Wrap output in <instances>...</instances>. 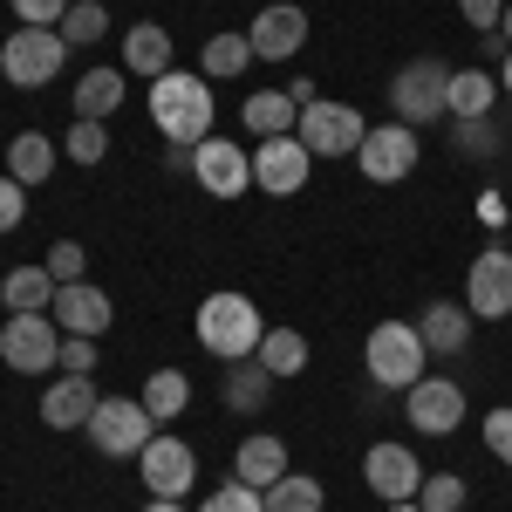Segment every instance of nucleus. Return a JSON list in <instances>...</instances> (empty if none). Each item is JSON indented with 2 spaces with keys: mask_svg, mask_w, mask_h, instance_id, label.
<instances>
[{
  "mask_svg": "<svg viewBox=\"0 0 512 512\" xmlns=\"http://www.w3.org/2000/svg\"><path fill=\"white\" fill-rule=\"evenodd\" d=\"M390 110H396V123H410V130L451 117V69H444L437 55L403 62V69H396V82H390Z\"/></svg>",
  "mask_w": 512,
  "mask_h": 512,
  "instance_id": "obj_4",
  "label": "nucleus"
},
{
  "mask_svg": "<svg viewBox=\"0 0 512 512\" xmlns=\"http://www.w3.org/2000/svg\"><path fill=\"white\" fill-rule=\"evenodd\" d=\"M362 478H369V492H376L383 506H403V499H417V492H424V465H417V451H410V444H369Z\"/></svg>",
  "mask_w": 512,
  "mask_h": 512,
  "instance_id": "obj_14",
  "label": "nucleus"
},
{
  "mask_svg": "<svg viewBox=\"0 0 512 512\" xmlns=\"http://www.w3.org/2000/svg\"><path fill=\"white\" fill-rule=\"evenodd\" d=\"M55 355H62L55 315H7L0 321V362H7V369L35 376V369H55Z\"/></svg>",
  "mask_w": 512,
  "mask_h": 512,
  "instance_id": "obj_8",
  "label": "nucleus"
},
{
  "mask_svg": "<svg viewBox=\"0 0 512 512\" xmlns=\"http://www.w3.org/2000/svg\"><path fill=\"white\" fill-rule=\"evenodd\" d=\"M458 7H465V21L478 35H499V21H506V0H458Z\"/></svg>",
  "mask_w": 512,
  "mask_h": 512,
  "instance_id": "obj_42",
  "label": "nucleus"
},
{
  "mask_svg": "<svg viewBox=\"0 0 512 512\" xmlns=\"http://www.w3.org/2000/svg\"><path fill=\"white\" fill-rule=\"evenodd\" d=\"M144 512H185V499H151Z\"/></svg>",
  "mask_w": 512,
  "mask_h": 512,
  "instance_id": "obj_43",
  "label": "nucleus"
},
{
  "mask_svg": "<svg viewBox=\"0 0 512 512\" xmlns=\"http://www.w3.org/2000/svg\"><path fill=\"white\" fill-rule=\"evenodd\" d=\"M96 403H103V396H96L89 376H62V383L41 390V424H48V431H89Z\"/></svg>",
  "mask_w": 512,
  "mask_h": 512,
  "instance_id": "obj_18",
  "label": "nucleus"
},
{
  "mask_svg": "<svg viewBox=\"0 0 512 512\" xmlns=\"http://www.w3.org/2000/svg\"><path fill=\"white\" fill-rule=\"evenodd\" d=\"M260 335H267V321L246 294H205L198 301V349L205 355L246 362V355H260Z\"/></svg>",
  "mask_w": 512,
  "mask_h": 512,
  "instance_id": "obj_2",
  "label": "nucleus"
},
{
  "mask_svg": "<svg viewBox=\"0 0 512 512\" xmlns=\"http://www.w3.org/2000/svg\"><path fill=\"white\" fill-rule=\"evenodd\" d=\"M55 158H62V151H55L41 130H21V137L7 144V178H21V185H41V178L55 171Z\"/></svg>",
  "mask_w": 512,
  "mask_h": 512,
  "instance_id": "obj_27",
  "label": "nucleus"
},
{
  "mask_svg": "<svg viewBox=\"0 0 512 512\" xmlns=\"http://www.w3.org/2000/svg\"><path fill=\"white\" fill-rule=\"evenodd\" d=\"M383 512H424V506H417V499H403V506H383Z\"/></svg>",
  "mask_w": 512,
  "mask_h": 512,
  "instance_id": "obj_46",
  "label": "nucleus"
},
{
  "mask_svg": "<svg viewBox=\"0 0 512 512\" xmlns=\"http://www.w3.org/2000/svg\"><path fill=\"white\" fill-rule=\"evenodd\" d=\"M123 76H144V82L171 76V35H164L158 21H137L123 35Z\"/></svg>",
  "mask_w": 512,
  "mask_h": 512,
  "instance_id": "obj_19",
  "label": "nucleus"
},
{
  "mask_svg": "<svg viewBox=\"0 0 512 512\" xmlns=\"http://www.w3.org/2000/svg\"><path fill=\"white\" fill-rule=\"evenodd\" d=\"M403 417L424 437H451L465 424V390H458L451 376H417V383L403 390Z\"/></svg>",
  "mask_w": 512,
  "mask_h": 512,
  "instance_id": "obj_13",
  "label": "nucleus"
},
{
  "mask_svg": "<svg viewBox=\"0 0 512 512\" xmlns=\"http://www.w3.org/2000/svg\"><path fill=\"white\" fill-rule=\"evenodd\" d=\"M219 396H226V410H239V417H260V410H267V396H274V376L246 355V362H233V369H226Z\"/></svg>",
  "mask_w": 512,
  "mask_h": 512,
  "instance_id": "obj_23",
  "label": "nucleus"
},
{
  "mask_svg": "<svg viewBox=\"0 0 512 512\" xmlns=\"http://www.w3.org/2000/svg\"><path fill=\"white\" fill-rule=\"evenodd\" d=\"M499 89L512 96V48H506V62H499Z\"/></svg>",
  "mask_w": 512,
  "mask_h": 512,
  "instance_id": "obj_44",
  "label": "nucleus"
},
{
  "mask_svg": "<svg viewBox=\"0 0 512 512\" xmlns=\"http://www.w3.org/2000/svg\"><path fill=\"white\" fill-rule=\"evenodd\" d=\"M192 178L205 198H239L253 185V151H239L233 137H205L192 144Z\"/></svg>",
  "mask_w": 512,
  "mask_h": 512,
  "instance_id": "obj_11",
  "label": "nucleus"
},
{
  "mask_svg": "<svg viewBox=\"0 0 512 512\" xmlns=\"http://www.w3.org/2000/svg\"><path fill=\"white\" fill-rule=\"evenodd\" d=\"M55 369H62V376H89V369H96V335H62Z\"/></svg>",
  "mask_w": 512,
  "mask_h": 512,
  "instance_id": "obj_38",
  "label": "nucleus"
},
{
  "mask_svg": "<svg viewBox=\"0 0 512 512\" xmlns=\"http://www.w3.org/2000/svg\"><path fill=\"white\" fill-rule=\"evenodd\" d=\"M62 62H69V41L55 35V28H14V41H0V76L14 82V89L55 82Z\"/></svg>",
  "mask_w": 512,
  "mask_h": 512,
  "instance_id": "obj_6",
  "label": "nucleus"
},
{
  "mask_svg": "<svg viewBox=\"0 0 512 512\" xmlns=\"http://www.w3.org/2000/svg\"><path fill=\"white\" fill-rule=\"evenodd\" d=\"M246 41H253V55H260V62H294V55L308 48V14H301L294 0H274V7H260V14H253Z\"/></svg>",
  "mask_w": 512,
  "mask_h": 512,
  "instance_id": "obj_15",
  "label": "nucleus"
},
{
  "mask_svg": "<svg viewBox=\"0 0 512 512\" xmlns=\"http://www.w3.org/2000/svg\"><path fill=\"white\" fill-rule=\"evenodd\" d=\"M267 512H321L328 506V492H321V478H308V472H287V478H274L267 492Z\"/></svg>",
  "mask_w": 512,
  "mask_h": 512,
  "instance_id": "obj_30",
  "label": "nucleus"
},
{
  "mask_svg": "<svg viewBox=\"0 0 512 512\" xmlns=\"http://www.w3.org/2000/svg\"><path fill=\"white\" fill-rule=\"evenodd\" d=\"M458 151L492 158V151H499V123H492V117H465V123H458Z\"/></svg>",
  "mask_w": 512,
  "mask_h": 512,
  "instance_id": "obj_37",
  "label": "nucleus"
},
{
  "mask_svg": "<svg viewBox=\"0 0 512 512\" xmlns=\"http://www.w3.org/2000/svg\"><path fill=\"white\" fill-rule=\"evenodd\" d=\"M123 89H130V76H123V69H89V76L76 82V117L103 123L110 110H123Z\"/></svg>",
  "mask_w": 512,
  "mask_h": 512,
  "instance_id": "obj_25",
  "label": "nucleus"
},
{
  "mask_svg": "<svg viewBox=\"0 0 512 512\" xmlns=\"http://www.w3.org/2000/svg\"><path fill=\"white\" fill-rule=\"evenodd\" d=\"M239 123H246L253 137H287V130L301 123V103H294L287 89H260V96H246V110H239Z\"/></svg>",
  "mask_w": 512,
  "mask_h": 512,
  "instance_id": "obj_24",
  "label": "nucleus"
},
{
  "mask_svg": "<svg viewBox=\"0 0 512 512\" xmlns=\"http://www.w3.org/2000/svg\"><path fill=\"white\" fill-rule=\"evenodd\" d=\"M308 171H315V151L287 130V137H260V151H253V185L267 198H294L308 185Z\"/></svg>",
  "mask_w": 512,
  "mask_h": 512,
  "instance_id": "obj_10",
  "label": "nucleus"
},
{
  "mask_svg": "<svg viewBox=\"0 0 512 512\" xmlns=\"http://www.w3.org/2000/svg\"><path fill=\"white\" fill-rule=\"evenodd\" d=\"M137 472H144V485H151V499H185L198 485V451L185 444V437L158 431L144 451H137Z\"/></svg>",
  "mask_w": 512,
  "mask_h": 512,
  "instance_id": "obj_9",
  "label": "nucleus"
},
{
  "mask_svg": "<svg viewBox=\"0 0 512 512\" xmlns=\"http://www.w3.org/2000/svg\"><path fill=\"white\" fill-rule=\"evenodd\" d=\"M499 48H512V0H506V21H499Z\"/></svg>",
  "mask_w": 512,
  "mask_h": 512,
  "instance_id": "obj_45",
  "label": "nucleus"
},
{
  "mask_svg": "<svg viewBox=\"0 0 512 512\" xmlns=\"http://www.w3.org/2000/svg\"><path fill=\"white\" fill-rule=\"evenodd\" d=\"M294 137L315 151V158H355L362 151V137H369V123H362V110L355 103H308L301 110V123H294Z\"/></svg>",
  "mask_w": 512,
  "mask_h": 512,
  "instance_id": "obj_7",
  "label": "nucleus"
},
{
  "mask_svg": "<svg viewBox=\"0 0 512 512\" xmlns=\"http://www.w3.org/2000/svg\"><path fill=\"white\" fill-rule=\"evenodd\" d=\"M417 335H424V349H431V355H465V342H472V308H458V301H431L424 321H417Z\"/></svg>",
  "mask_w": 512,
  "mask_h": 512,
  "instance_id": "obj_21",
  "label": "nucleus"
},
{
  "mask_svg": "<svg viewBox=\"0 0 512 512\" xmlns=\"http://www.w3.org/2000/svg\"><path fill=\"white\" fill-rule=\"evenodd\" d=\"M62 158L103 164V158H110V130H103V123H89V117H76V123H69V137H62Z\"/></svg>",
  "mask_w": 512,
  "mask_h": 512,
  "instance_id": "obj_33",
  "label": "nucleus"
},
{
  "mask_svg": "<svg viewBox=\"0 0 512 512\" xmlns=\"http://www.w3.org/2000/svg\"><path fill=\"white\" fill-rule=\"evenodd\" d=\"M0 301H7V315H48L55 308V274L48 267H14L0 280Z\"/></svg>",
  "mask_w": 512,
  "mask_h": 512,
  "instance_id": "obj_22",
  "label": "nucleus"
},
{
  "mask_svg": "<svg viewBox=\"0 0 512 512\" xmlns=\"http://www.w3.org/2000/svg\"><path fill=\"white\" fill-rule=\"evenodd\" d=\"M185 403H192V376H185V369H151V383H144V410H151L158 424H178Z\"/></svg>",
  "mask_w": 512,
  "mask_h": 512,
  "instance_id": "obj_29",
  "label": "nucleus"
},
{
  "mask_svg": "<svg viewBox=\"0 0 512 512\" xmlns=\"http://www.w3.org/2000/svg\"><path fill=\"white\" fill-rule=\"evenodd\" d=\"M55 328L62 335H103L110 321H117V308H110V294L103 287H89V280H69V287H55Z\"/></svg>",
  "mask_w": 512,
  "mask_h": 512,
  "instance_id": "obj_17",
  "label": "nucleus"
},
{
  "mask_svg": "<svg viewBox=\"0 0 512 512\" xmlns=\"http://www.w3.org/2000/svg\"><path fill=\"white\" fill-rule=\"evenodd\" d=\"M499 96H506L499 76H485V69H458V76H451V117H458V123H465V117H492Z\"/></svg>",
  "mask_w": 512,
  "mask_h": 512,
  "instance_id": "obj_26",
  "label": "nucleus"
},
{
  "mask_svg": "<svg viewBox=\"0 0 512 512\" xmlns=\"http://www.w3.org/2000/svg\"><path fill=\"white\" fill-rule=\"evenodd\" d=\"M198 62H205V82H226V76H246V62H260V55H253L246 35H212Z\"/></svg>",
  "mask_w": 512,
  "mask_h": 512,
  "instance_id": "obj_31",
  "label": "nucleus"
},
{
  "mask_svg": "<svg viewBox=\"0 0 512 512\" xmlns=\"http://www.w3.org/2000/svg\"><path fill=\"white\" fill-rule=\"evenodd\" d=\"M28 219V185L21 178H0V233H14Z\"/></svg>",
  "mask_w": 512,
  "mask_h": 512,
  "instance_id": "obj_40",
  "label": "nucleus"
},
{
  "mask_svg": "<svg viewBox=\"0 0 512 512\" xmlns=\"http://www.w3.org/2000/svg\"><path fill=\"white\" fill-rule=\"evenodd\" d=\"M14 14H21V28H62L69 0H14Z\"/></svg>",
  "mask_w": 512,
  "mask_h": 512,
  "instance_id": "obj_39",
  "label": "nucleus"
},
{
  "mask_svg": "<svg viewBox=\"0 0 512 512\" xmlns=\"http://www.w3.org/2000/svg\"><path fill=\"white\" fill-rule=\"evenodd\" d=\"M62 41H76V48H89V41L110 35V7L103 0H69V14H62V28H55Z\"/></svg>",
  "mask_w": 512,
  "mask_h": 512,
  "instance_id": "obj_32",
  "label": "nucleus"
},
{
  "mask_svg": "<svg viewBox=\"0 0 512 512\" xmlns=\"http://www.w3.org/2000/svg\"><path fill=\"white\" fill-rule=\"evenodd\" d=\"M198 512H267V499H260L253 485H239V478H233V485H219V492H212Z\"/></svg>",
  "mask_w": 512,
  "mask_h": 512,
  "instance_id": "obj_35",
  "label": "nucleus"
},
{
  "mask_svg": "<svg viewBox=\"0 0 512 512\" xmlns=\"http://www.w3.org/2000/svg\"><path fill=\"white\" fill-rule=\"evenodd\" d=\"M151 123H158L164 137L178 144V151H192L212 137V82L205 76H158L151 82Z\"/></svg>",
  "mask_w": 512,
  "mask_h": 512,
  "instance_id": "obj_1",
  "label": "nucleus"
},
{
  "mask_svg": "<svg viewBox=\"0 0 512 512\" xmlns=\"http://www.w3.org/2000/svg\"><path fill=\"white\" fill-rule=\"evenodd\" d=\"M485 451H492L499 465H512V410H492V417H485Z\"/></svg>",
  "mask_w": 512,
  "mask_h": 512,
  "instance_id": "obj_41",
  "label": "nucleus"
},
{
  "mask_svg": "<svg viewBox=\"0 0 512 512\" xmlns=\"http://www.w3.org/2000/svg\"><path fill=\"white\" fill-rule=\"evenodd\" d=\"M82 260H89V253H82L76 239H55V246H48V260H41V267H48V274H55V287H69V280H82Z\"/></svg>",
  "mask_w": 512,
  "mask_h": 512,
  "instance_id": "obj_36",
  "label": "nucleus"
},
{
  "mask_svg": "<svg viewBox=\"0 0 512 512\" xmlns=\"http://www.w3.org/2000/svg\"><path fill=\"white\" fill-rule=\"evenodd\" d=\"M233 478H239V485H253V492H267L274 478H287V444L267 437V431L246 437V444L233 451Z\"/></svg>",
  "mask_w": 512,
  "mask_h": 512,
  "instance_id": "obj_20",
  "label": "nucleus"
},
{
  "mask_svg": "<svg viewBox=\"0 0 512 512\" xmlns=\"http://www.w3.org/2000/svg\"><path fill=\"white\" fill-rule=\"evenodd\" d=\"M465 308L472 321H506L512 315V253H478L472 274H465Z\"/></svg>",
  "mask_w": 512,
  "mask_h": 512,
  "instance_id": "obj_16",
  "label": "nucleus"
},
{
  "mask_svg": "<svg viewBox=\"0 0 512 512\" xmlns=\"http://www.w3.org/2000/svg\"><path fill=\"white\" fill-rule=\"evenodd\" d=\"M362 362H369L376 390H410V383L424 376L431 349H424L417 321H376V328H369V349H362Z\"/></svg>",
  "mask_w": 512,
  "mask_h": 512,
  "instance_id": "obj_3",
  "label": "nucleus"
},
{
  "mask_svg": "<svg viewBox=\"0 0 512 512\" xmlns=\"http://www.w3.org/2000/svg\"><path fill=\"white\" fill-rule=\"evenodd\" d=\"M417 130L410 123H376L369 137H362V151H355V164H362V178H376V185H396V178H410L417 171Z\"/></svg>",
  "mask_w": 512,
  "mask_h": 512,
  "instance_id": "obj_12",
  "label": "nucleus"
},
{
  "mask_svg": "<svg viewBox=\"0 0 512 512\" xmlns=\"http://www.w3.org/2000/svg\"><path fill=\"white\" fill-rule=\"evenodd\" d=\"M417 506H424V512H465V478H458V472H424Z\"/></svg>",
  "mask_w": 512,
  "mask_h": 512,
  "instance_id": "obj_34",
  "label": "nucleus"
},
{
  "mask_svg": "<svg viewBox=\"0 0 512 512\" xmlns=\"http://www.w3.org/2000/svg\"><path fill=\"white\" fill-rule=\"evenodd\" d=\"M151 437H158V417L144 410V396H103L96 417H89V444L103 458H137Z\"/></svg>",
  "mask_w": 512,
  "mask_h": 512,
  "instance_id": "obj_5",
  "label": "nucleus"
},
{
  "mask_svg": "<svg viewBox=\"0 0 512 512\" xmlns=\"http://www.w3.org/2000/svg\"><path fill=\"white\" fill-rule=\"evenodd\" d=\"M253 362H260V369H267L274 383H287V376H301V369H308V342H301L294 328H267Z\"/></svg>",
  "mask_w": 512,
  "mask_h": 512,
  "instance_id": "obj_28",
  "label": "nucleus"
}]
</instances>
